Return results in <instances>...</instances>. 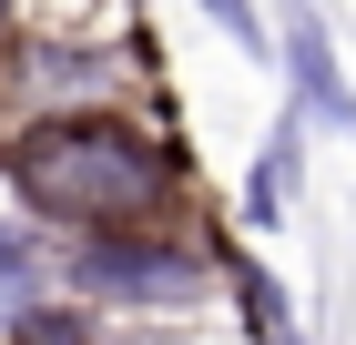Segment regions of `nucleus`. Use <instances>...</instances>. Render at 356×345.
<instances>
[{
  "mask_svg": "<svg viewBox=\"0 0 356 345\" xmlns=\"http://www.w3.org/2000/svg\"><path fill=\"white\" fill-rule=\"evenodd\" d=\"M0 183L41 234H102V224H163L184 203V153L122 102H61L10 122Z\"/></svg>",
  "mask_w": 356,
  "mask_h": 345,
  "instance_id": "nucleus-1",
  "label": "nucleus"
},
{
  "mask_svg": "<svg viewBox=\"0 0 356 345\" xmlns=\"http://www.w3.org/2000/svg\"><path fill=\"white\" fill-rule=\"evenodd\" d=\"M61 285L102 315H193L214 285V254H193L163 224H102L61 244Z\"/></svg>",
  "mask_w": 356,
  "mask_h": 345,
  "instance_id": "nucleus-2",
  "label": "nucleus"
},
{
  "mask_svg": "<svg viewBox=\"0 0 356 345\" xmlns=\"http://www.w3.org/2000/svg\"><path fill=\"white\" fill-rule=\"evenodd\" d=\"M122 81H133V61L102 51V41H61V31L10 41V92H21L31 112H61V102H122Z\"/></svg>",
  "mask_w": 356,
  "mask_h": 345,
  "instance_id": "nucleus-3",
  "label": "nucleus"
},
{
  "mask_svg": "<svg viewBox=\"0 0 356 345\" xmlns=\"http://www.w3.org/2000/svg\"><path fill=\"white\" fill-rule=\"evenodd\" d=\"M285 81H296V102L316 112V122H336V133L356 142V92H346V71H336V41H326V21L316 10H285Z\"/></svg>",
  "mask_w": 356,
  "mask_h": 345,
  "instance_id": "nucleus-4",
  "label": "nucleus"
},
{
  "mask_svg": "<svg viewBox=\"0 0 356 345\" xmlns=\"http://www.w3.org/2000/svg\"><path fill=\"white\" fill-rule=\"evenodd\" d=\"M296 183H305V122L285 112V122H275V142L254 153V173H245V224H254V234H275V224H285Z\"/></svg>",
  "mask_w": 356,
  "mask_h": 345,
  "instance_id": "nucleus-5",
  "label": "nucleus"
},
{
  "mask_svg": "<svg viewBox=\"0 0 356 345\" xmlns=\"http://www.w3.org/2000/svg\"><path fill=\"white\" fill-rule=\"evenodd\" d=\"M193 10H204L234 51H265V10H254V0H193Z\"/></svg>",
  "mask_w": 356,
  "mask_h": 345,
  "instance_id": "nucleus-6",
  "label": "nucleus"
},
{
  "mask_svg": "<svg viewBox=\"0 0 356 345\" xmlns=\"http://www.w3.org/2000/svg\"><path fill=\"white\" fill-rule=\"evenodd\" d=\"M10 21H21V0H0V41H10Z\"/></svg>",
  "mask_w": 356,
  "mask_h": 345,
  "instance_id": "nucleus-7",
  "label": "nucleus"
},
{
  "mask_svg": "<svg viewBox=\"0 0 356 345\" xmlns=\"http://www.w3.org/2000/svg\"><path fill=\"white\" fill-rule=\"evenodd\" d=\"M122 345H173V335H122Z\"/></svg>",
  "mask_w": 356,
  "mask_h": 345,
  "instance_id": "nucleus-8",
  "label": "nucleus"
}]
</instances>
